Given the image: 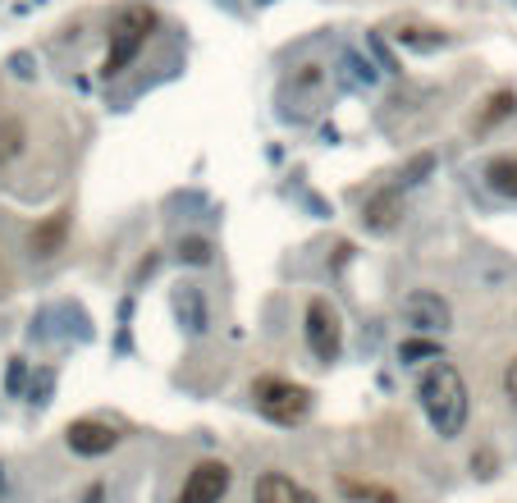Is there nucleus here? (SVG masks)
Segmentation results:
<instances>
[{"instance_id": "f257e3e1", "label": "nucleus", "mask_w": 517, "mask_h": 503, "mask_svg": "<svg viewBox=\"0 0 517 503\" xmlns=\"http://www.w3.org/2000/svg\"><path fill=\"white\" fill-rule=\"evenodd\" d=\"M417 398H421V412H426V421H431L435 435L440 439L463 435L472 403H467V385H463V375H458V366L440 357L431 371L421 375Z\"/></svg>"}, {"instance_id": "f03ea898", "label": "nucleus", "mask_w": 517, "mask_h": 503, "mask_svg": "<svg viewBox=\"0 0 517 503\" xmlns=\"http://www.w3.org/2000/svg\"><path fill=\"white\" fill-rule=\"evenodd\" d=\"M151 33H156V10H151V5H124V10L110 19V51H106L101 74L106 78L124 74V69L142 55V46H147Z\"/></svg>"}, {"instance_id": "7ed1b4c3", "label": "nucleus", "mask_w": 517, "mask_h": 503, "mask_svg": "<svg viewBox=\"0 0 517 503\" xmlns=\"http://www.w3.org/2000/svg\"><path fill=\"white\" fill-rule=\"evenodd\" d=\"M252 403H257V412L266 421H275V426H298V421H307V412H312V389L293 385L284 375H261L257 385H252Z\"/></svg>"}, {"instance_id": "20e7f679", "label": "nucleus", "mask_w": 517, "mask_h": 503, "mask_svg": "<svg viewBox=\"0 0 517 503\" xmlns=\"http://www.w3.org/2000/svg\"><path fill=\"white\" fill-rule=\"evenodd\" d=\"M399 316H403V325H408V330H417V334H444L453 325L449 298H444V293H435V289H412L408 298L399 302Z\"/></svg>"}, {"instance_id": "39448f33", "label": "nucleus", "mask_w": 517, "mask_h": 503, "mask_svg": "<svg viewBox=\"0 0 517 503\" xmlns=\"http://www.w3.org/2000/svg\"><path fill=\"white\" fill-rule=\"evenodd\" d=\"M307 348H312L316 362H334L339 348H344V325H339V311L325 298L307 302Z\"/></svg>"}, {"instance_id": "423d86ee", "label": "nucleus", "mask_w": 517, "mask_h": 503, "mask_svg": "<svg viewBox=\"0 0 517 503\" xmlns=\"http://www.w3.org/2000/svg\"><path fill=\"white\" fill-rule=\"evenodd\" d=\"M229 481H234V471L225 467V462H197L193 471H188V481L184 490H179V499L174 503H220L229 490Z\"/></svg>"}, {"instance_id": "0eeeda50", "label": "nucleus", "mask_w": 517, "mask_h": 503, "mask_svg": "<svg viewBox=\"0 0 517 503\" xmlns=\"http://www.w3.org/2000/svg\"><path fill=\"white\" fill-rule=\"evenodd\" d=\"M65 444L78 453V458H101V453H110L119 444V430L106 426V421H74V426L65 430Z\"/></svg>"}, {"instance_id": "6e6552de", "label": "nucleus", "mask_w": 517, "mask_h": 503, "mask_svg": "<svg viewBox=\"0 0 517 503\" xmlns=\"http://www.w3.org/2000/svg\"><path fill=\"white\" fill-rule=\"evenodd\" d=\"M252 503H316V494L307 485H298L284 471H266L257 485H252Z\"/></svg>"}, {"instance_id": "1a4fd4ad", "label": "nucleus", "mask_w": 517, "mask_h": 503, "mask_svg": "<svg viewBox=\"0 0 517 503\" xmlns=\"http://www.w3.org/2000/svg\"><path fill=\"white\" fill-rule=\"evenodd\" d=\"M403 220V197L394 193V188H380V193L367 197V206H362V225L371 229V234H389V229Z\"/></svg>"}, {"instance_id": "9d476101", "label": "nucleus", "mask_w": 517, "mask_h": 503, "mask_svg": "<svg viewBox=\"0 0 517 503\" xmlns=\"http://www.w3.org/2000/svg\"><path fill=\"white\" fill-rule=\"evenodd\" d=\"M481 179H485V188H490L495 197L517 202V156H495V161H485Z\"/></svg>"}, {"instance_id": "9b49d317", "label": "nucleus", "mask_w": 517, "mask_h": 503, "mask_svg": "<svg viewBox=\"0 0 517 503\" xmlns=\"http://www.w3.org/2000/svg\"><path fill=\"white\" fill-rule=\"evenodd\" d=\"M513 110H517V97L508 92V87H499V92H490V97H485V110L472 119V129H476V133H490L495 124H504Z\"/></svg>"}, {"instance_id": "f8f14e48", "label": "nucleus", "mask_w": 517, "mask_h": 503, "mask_svg": "<svg viewBox=\"0 0 517 503\" xmlns=\"http://www.w3.org/2000/svg\"><path fill=\"white\" fill-rule=\"evenodd\" d=\"M65 234H69V215L55 211L46 225L33 229V252H37V257H55V252L65 247Z\"/></svg>"}, {"instance_id": "ddd939ff", "label": "nucleus", "mask_w": 517, "mask_h": 503, "mask_svg": "<svg viewBox=\"0 0 517 503\" xmlns=\"http://www.w3.org/2000/svg\"><path fill=\"white\" fill-rule=\"evenodd\" d=\"M376 69L380 65H371L367 55L344 51V55H339V69H334V74H339V83H344V87H371V83H376Z\"/></svg>"}, {"instance_id": "4468645a", "label": "nucleus", "mask_w": 517, "mask_h": 503, "mask_svg": "<svg viewBox=\"0 0 517 503\" xmlns=\"http://www.w3.org/2000/svg\"><path fill=\"white\" fill-rule=\"evenodd\" d=\"M339 490H344L348 499H362V503H399V499H394V490H380V485H362V481H353V476H344V481H339Z\"/></svg>"}, {"instance_id": "2eb2a0df", "label": "nucleus", "mask_w": 517, "mask_h": 503, "mask_svg": "<svg viewBox=\"0 0 517 503\" xmlns=\"http://www.w3.org/2000/svg\"><path fill=\"white\" fill-rule=\"evenodd\" d=\"M19 151H23V124L19 119H5V124H0V165L14 161Z\"/></svg>"}, {"instance_id": "dca6fc26", "label": "nucleus", "mask_w": 517, "mask_h": 503, "mask_svg": "<svg viewBox=\"0 0 517 503\" xmlns=\"http://www.w3.org/2000/svg\"><path fill=\"white\" fill-rule=\"evenodd\" d=\"M179 261L206 266V261H211V243H206V238H179Z\"/></svg>"}, {"instance_id": "f3484780", "label": "nucleus", "mask_w": 517, "mask_h": 503, "mask_svg": "<svg viewBox=\"0 0 517 503\" xmlns=\"http://www.w3.org/2000/svg\"><path fill=\"white\" fill-rule=\"evenodd\" d=\"M367 51L376 55V65H380V69H389V74H394V69H399V65H394V55H389V46L380 42L376 33H367Z\"/></svg>"}, {"instance_id": "a211bd4d", "label": "nucleus", "mask_w": 517, "mask_h": 503, "mask_svg": "<svg viewBox=\"0 0 517 503\" xmlns=\"http://www.w3.org/2000/svg\"><path fill=\"white\" fill-rule=\"evenodd\" d=\"M399 357H403V362H417V357H435V348H431V343H403Z\"/></svg>"}, {"instance_id": "6ab92c4d", "label": "nucleus", "mask_w": 517, "mask_h": 503, "mask_svg": "<svg viewBox=\"0 0 517 503\" xmlns=\"http://www.w3.org/2000/svg\"><path fill=\"white\" fill-rule=\"evenodd\" d=\"M504 394L513 398V403H517V357H513V362L504 366Z\"/></svg>"}, {"instance_id": "aec40b11", "label": "nucleus", "mask_w": 517, "mask_h": 503, "mask_svg": "<svg viewBox=\"0 0 517 503\" xmlns=\"http://www.w3.org/2000/svg\"><path fill=\"white\" fill-rule=\"evenodd\" d=\"M10 69H14V74H19V78H33V55H14V60H10Z\"/></svg>"}]
</instances>
